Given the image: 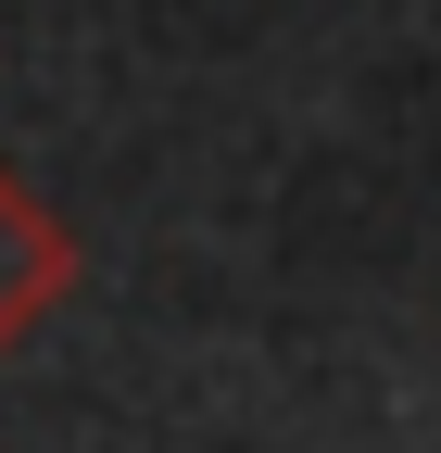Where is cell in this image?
I'll return each instance as SVG.
<instances>
[{"label":"cell","mask_w":441,"mask_h":453,"mask_svg":"<svg viewBox=\"0 0 441 453\" xmlns=\"http://www.w3.org/2000/svg\"><path fill=\"white\" fill-rule=\"evenodd\" d=\"M76 277H89V252H76V226L50 214V202H38V189L13 177V164H0V365H13L26 340H38L50 315L76 303Z\"/></svg>","instance_id":"obj_1"}]
</instances>
